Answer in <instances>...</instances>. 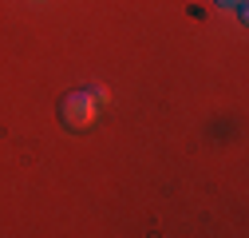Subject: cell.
Returning <instances> with one entry per match:
<instances>
[{
	"instance_id": "cell-1",
	"label": "cell",
	"mask_w": 249,
	"mask_h": 238,
	"mask_svg": "<svg viewBox=\"0 0 249 238\" xmlns=\"http://www.w3.org/2000/svg\"><path fill=\"white\" fill-rule=\"evenodd\" d=\"M95 115H99V103L91 99V92H75V96H68L59 103V119H64L68 127H91Z\"/></svg>"
},
{
	"instance_id": "cell-2",
	"label": "cell",
	"mask_w": 249,
	"mask_h": 238,
	"mask_svg": "<svg viewBox=\"0 0 249 238\" xmlns=\"http://www.w3.org/2000/svg\"><path fill=\"white\" fill-rule=\"evenodd\" d=\"M91 99H95L99 107H107L111 103V92H107V87H91Z\"/></svg>"
},
{
	"instance_id": "cell-3",
	"label": "cell",
	"mask_w": 249,
	"mask_h": 238,
	"mask_svg": "<svg viewBox=\"0 0 249 238\" xmlns=\"http://www.w3.org/2000/svg\"><path fill=\"white\" fill-rule=\"evenodd\" d=\"M222 4H226V8H237V4H245V0H222Z\"/></svg>"
}]
</instances>
